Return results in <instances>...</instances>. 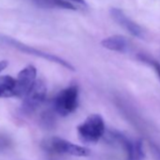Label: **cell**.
Here are the masks:
<instances>
[{"label": "cell", "instance_id": "cell-1", "mask_svg": "<svg viewBox=\"0 0 160 160\" xmlns=\"http://www.w3.org/2000/svg\"><path fill=\"white\" fill-rule=\"evenodd\" d=\"M105 122L101 115L92 114L77 126L78 138L84 143H96L105 134Z\"/></svg>", "mask_w": 160, "mask_h": 160}, {"label": "cell", "instance_id": "cell-2", "mask_svg": "<svg viewBox=\"0 0 160 160\" xmlns=\"http://www.w3.org/2000/svg\"><path fill=\"white\" fill-rule=\"evenodd\" d=\"M79 91L77 85H71L60 91L53 101V108L60 116H68L78 107Z\"/></svg>", "mask_w": 160, "mask_h": 160}, {"label": "cell", "instance_id": "cell-3", "mask_svg": "<svg viewBox=\"0 0 160 160\" xmlns=\"http://www.w3.org/2000/svg\"><path fill=\"white\" fill-rule=\"evenodd\" d=\"M47 89L45 83L41 79H36L33 86L23 97L22 112L25 114H31L35 112L45 101Z\"/></svg>", "mask_w": 160, "mask_h": 160}, {"label": "cell", "instance_id": "cell-4", "mask_svg": "<svg viewBox=\"0 0 160 160\" xmlns=\"http://www.w3.org/2000/svg\"><path fill=\"white\" fill-rule=\"evenodd\" d=\"M43 148L54 153H66L71 154L73 156L83 157V156H89L91 153V151L88 148L79 146L76 144H73L72 142H69L66 139L54 137L44 141Z\"/></svg>", "mask_w": 160, "mask_h": 160}, {"label": "cell", "instance_id": "cell-5", "mask_svg": "<svg viewBox=\"0 0 160 160\" xmlns=\"http://www.w3.org/2000/svg\"><path fill=\"white\" fill-rule=\"evenodd\" d=\"M0 41H2L3 42L7 43V44H10L12 45V47L20 50L21 52H24V53H27V54H29V55H33V56H36V57H39V58H42L43 59H46L48 61H51V62H55V63H58V65H61L63 67H65L66 69L68 70H71V71H74V67L67 60L54 55V54H50V53H46V52H43L42 50H39V49H36L32 46H29V45H27L21 42H18L16 41L15 39H12L11 37H7V36H1L0 35Z\"/></svg>", "mask_w": 160, "mask_h": 160}, {"label": "cell", "instance_id": "cell-6", "mask_svg": "<svg viewBox=\"0 0 160 160\" xmlns=\"http://www.w3.org/2000/svg\"><path fill=\"white\" fill-rule=\"evenodd\" d=\"M36 76L37 69L33 65L25 67L18 73L17 79H15L14 97L23 98L33 86L34 82L36 81Z\"/></svg>", "mask_w": 160, "mask_h": 160}, {"label": "cell", "instance_id": "cell-7", "mask_svg": "<svg viewBox=\"0 0 160 160\" xmlns=\"http://www.w3.org/2000/svg\"><path fill=\"white\" fill-rule=\"evenodd\" d=\"M111 18L123 29H125L128 33L132 36L143 39L144 38V31L140 26H138L136 22L131 20L124 12L119 8H111L109 11Z\"/></svg>", "mask_w": 160, "mask_h": 160}, {"label": "cell", "instance_id": "cell-8", "mask_svg": "<svg viewBox=\"0 0 160 160\" xmlns=\"http://www.w3.org/2000/svg\"><path fill=\"white\" fill-rule=\"evenodd\" d=\"M103 47L119 53H125L129 49L128 40L122 35H113L104 39L101 42Z\"/></svg>", "mask_w": 160, "mask_h": 160}, {"label": "cell", "instance_id": "cell-9", "mask_svg": "<svg viewBox=\"0 0 160 160\" xmlns=\"http://www.w3.org/2000/svg\"><path fill=\"white\" fill-rule=\"evenodd\" d=\"M39 7L47 9H63L70 11H76V7L68 0H31Z\"/></svg>", "mask_w": 160, "mask_h": 160}, {"label": "cell", "instance_id": "cell-10", "mask_svg": "<svg viewBox=\"0 0 160 160\" xmlns=\"http://www.w3.org/2000/svg\"><path fill=\"white\" fill-rule=\"evenodd\" d=\"M15 79L10 75L0 76V98L14 97Z\"/></svg>", "mask_w": 160, "mask_h": 160}, {"label": "cell", "instance_id": "cell-11", "mask_svg": "<svg viewBox=\"0 0 160 160\" xmlns=\"http://www.w3.org/2000/svg\"><path fill=\"white\" fill-rule=\"evenodd\" d=\"M138 58L139 61H141L143 63H146L147 65L151 66L154 70V72H156V74H157V76H158V78L160 80V63L157 60H154L152 58H150V57H148V56H146L144 54H138Z\"/></svg>", "mask_w": 160, "mask_h": 160}, {"label": "cell", "instance_id": "cell-12", "mask_svg": "<svg viewBox=\"0 0 160 160\" xmlns=\"http://www.w3.org/2000/svg\"><path fill=\"white\" fill-rule=\"evenodd\" d=\"M145 156L144 149H143V142L141 139H138L135 143V158L136 160H142Z\"/></svg>", "mask_w": 160, "mask_h": 160}, {"label": "cell", "instance_id": "cell-13", "mask_svg": "<svg viewBox=\"0 0 160 160\" xmlns=\"http://www.w3.org/2000/svg\"><path fill=\"white\" fill-rule=\"evenodd\" d=\"M150 147H151V151H152L155 160H160V148L153 143H151Z\"/></svg>", "mask_w": 160, "mask_h": 160}, {"label": "cell", "instance_id": "cell-14", "mask_svg": "<svg viewBox=\"0 0 160 160\" xmlns=\"http://www.w3.org/2000/svg\"><path fill=\"white\" fill-rule=\"evenodd\" d=\"M9 65L8 60H0V72H1L3 70H5Z\"/></svg>", "mask_w": 160, "mask_h": 160}, {"label": "cell", "instance_id": "cell-15", "mask_svg": "<svg viewBox=\"0 0 160 160\" xmlns=\"http://www.w3.org/2000/svg\"><path fill=\"white\" fill-rule=\"evenodd\" d=\"M70 2H73V3H76V4H79V5H83V6H87V3L85 0H68Z\"/></svg>", "mask_w": 160, "mask_h": 160}]
</instances>
